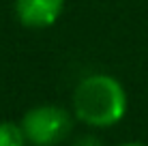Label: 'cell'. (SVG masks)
Returning <instances> with one entry per match:
<instances>
[{
    "label": "cell",
    "instance_id": "cell-2",
    "mask_svg": "<svg viewBox=\"0 0 148 146\" xmlns=\"http://www.w3.org/2000/svg\"><path fill=\"white\" fill-rule=\"evenodd\" d=\"M73 112L62 105L45 103L28 110L22 118V129L32 146H56L73 131Z\"/></svg>",
    "mask_w": 148,
    "mask_h": 146
},
{
    "label": "cell",
    "instance_id": "cell-4",
    "mask_svg": "<svg viewBox=\"0 0 148 146\" xmlns=\"http://www.w3.org/2000/svg\"><path fill=\"white\" fill-rule=\"evenodd\" d=\"M0 146H28V138L19 123L2 120L0 123Z\"/></svg>",
    "mask_w": 148,
    "mask_h": 146
},
{
    "label": "cell",
    "instance_id": "cell-3",
    "mask_svg": "<svg viewBox=\"0 0 148 146\" xmlns=\"http://www.w3.org/2000/svg\"><path fill=\"white\" fill-rule=\"evenodd\" d=\"M13 11L22 26L41 30L54 26L60 19L64 11V0H15Z\"/></svg>",
    "mask_w": 148,
    "mask_h": 146
},
{
    "label": "cell",
    "instance_id": "cell-5",
    "mask_svg": "<svg viewBox=\"0 0 148 146\" xmlns=\"http://www.w3.org/2000/svg\"><path fill=\"white\" fill-rule=\"evenodd\" d=\"M73 146H105V144H103L101 138H97L92 133H86V135H79V138L73 142Z\"/></svg>",
    "mask_w": 148,
    "mask_h": 146
},
{
    "label": "cell",
    "instance_id": "cell-1",
    "mask_svg": "<svg viewBox=\"0 0 148 146\" xmlns=\"http://www.w3.org/2000/svg\"><path fill=\"white\" fill-rule=\"evenodd\" d=\"M73 116L92 129L118 125L127 114L129 99L125 86L108 73H90L73 90Z\"/></svg>",
    "mask_w": 148,
    "mask_h": 146
},
{
    "label": "cell",
    "instance_id": "cell-6",
    "mask_svg": "<svg viewBox=\"0 0 148 146\" xmlns=\"http://www.w3.org/2000/svg\"><path fill=\"white\" fill-rule=\"evenodd\" d=\"M118 146H148V144H144V142H122Z\"/></svg>",
    "mask_w": 148,
    "mask_h": 146
}]
</instances>
